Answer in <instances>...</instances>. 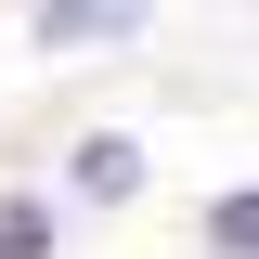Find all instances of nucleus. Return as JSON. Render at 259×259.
<instances>
[{
	"instance_id": "3",
	"label": "nucleus",
	"mask_w": 259,
	"mask_h": 259,
	"mask_svg": "<svg viewBox=\"0 0 259 259\" xmlns=\"http://www.w3.org/2000/svg\"><path fill=\"white\" fill-rule=\"evenodd\" d=\"M65 221H78V194L13 182V194H0V259H65Z\"/></svg>"
},
{
	"instance_id": "2",
	"label": "nucleus",
	"mask_w": 259,
	"mask_h": 259,
	"mask_svg": "<svg viewBox=\"0 0 259 259\" xmlns=\"http://www.w3.org/2000/svg\"><path fill=\"white\" fill-rule=\"evenodd\" d=\"M26 39L39 52H130V39H156V0H26Z\"/></svg>"
},
{
	"instance_id": "4",
	"label": "nucleus",
	"mask_w": 259,
	"mask_h": 259,
	"mask_svg": "<svg viewBox=\"0 0 259 259\" xmlns=\"http://www.w3.org/2000/svg\"><path fill=\"white\" fill-rule=\"evenodd\" d=\"M194 246L207 259H259V182H221L207 207H194Z\"/></svg>"
},
{
	"instance_id": "1",
	"label": "nucleus",
	"mask_w": 259,
	"mask_h": 259,
	"mask_svg": "<svg viewBox=\"0 0 259 259\" xmlns=\"http://www.w3.org/2000/svg\"><path fill=\"white\" fill-rule=\"evenodd\" d=\"M143 182H156V143H143V130H117V117H91L78 143H65V194H78V207H130Z\"/></svg>"
}]
</instances>
